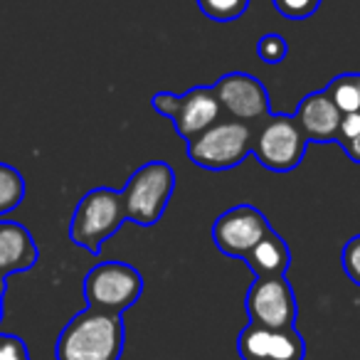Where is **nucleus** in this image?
Here are the masks:
<instances>
[{"mask_svg": "<svg viewBox=\"0 0 360 360\" xmlns=\"http://www.w3.org/2000/svg\"><path fill=\"white\" fill-rule=\"evenodd\" d=\"M289 55V42L279 35V32H266L257 42V57L264 65H281Z\"/></svg>", "mask_w": 360, "mask_h": 360, "instance_id": "6ab92c4d", "label": "nucleus"}, {"mask_svg": "<svg viewBox=\"0 0 360 360\" xmlns=\"http://www.w3.org/2000/svg\"><path fill=\"white\" fill-rule=\"evenodd\" d=\"M40 262V247L32 232L20 222L0 220V279L27 271Z\"/></svg>", "mask_w": 360, "mask_h": 360, "instance_id": "ddd939ff", "label": "nucleus"}, {"mask_svg": "<svg viewBox=\"0 0 360 360\" xmlns=\"http://www.w3.org/2000/svg\"><path fill=\"white\" fill-rule=\"evenodd\" d=\"M245 309L250 323L266 326V328H291L296 326L299 304L286 276L274 279H255L247 289Z\"/></svg>", "mask_w": 360, "mask_h": 360, "instance_id": "0eeeda50", "label": "nucleus"}, {"mask_svg": "<svg viewBox=\"0 0 360 360\" xmlns=\"http://www.w3.org/2000/svg\"><path fill=\"white\" fill-rule=\"evenodd\" d=\"M271 3H274V11L286 20H306L316 15L321 8V0H271Z\"/></svg>", "mask_w": 360, "mask_h": 360, "instance_id": "aec40b11", "label": "nucleus"}, {"mask_svg": "<svg viewBox=\"0 0 360 360\" xmlns=\"http://www.w3.org/2000/svg\"><path fill=\"white\" fill-rule=\"evenodd\" d=\"M25 200V175L11 163H0V215L18 210Z\"/></svg>", "mask_w": 360, "mask_h": 360, "instance_id": "dca6fc26", "label": "nucleus"}, {"mask_svg": "<svg viewBox=\"0 0 360 360\" xmlns=\"http://www.w3.org/2000/svg\"><path fill=\"white\" fill-rule=\"evenodd\" d=\"M215 91L220 96L222 111L227 114V119L257 126L271 114L269 91L250 72H227L215 82Z\"/></svg>", "mask_w": 360, "mask_h": 360, "instance_id": "1a4fd4ad", "label": "nucleus"}, {"mask_svg": "<svg viewBox=\"0 0 360 360\" xmlns=\"http://www.w3.org/2000/svg\"><path fill=\"white\" fill-rule=\"evenodd\" d=\"M124 345V319L86 306L62 328L55 343V360H121Z\"/></svg>", "mask_w": 360, "mask_h": 360, "instance_id": "f257e3e1", "label": "nucleus"}, {"mask_svg": "<svg viewBox=\"0 0 360 360\" xmlns=\"http://www.w3.org/2000/svg\"><path fill=\"white\" fill-rule=\"evenodd\" d=\"M175 191V173L165 160H150L136 168L126 180L124 202L129 222L139 227H153L163 220Z\"/></svg>", "mask_w": 360, "mask_h": 360, "instance_id": "20e7f679", "label": "nucleus"}, {"mask_svg": "<svg viewBox=\"0 0 360 360\" xmlns=\"http://www.w3.org/2000/svg\"><path fill=\"white\" fill-rule=\"evenodd\" d=\"M306 148H309V139L301 131L296 116L269 114L257 124L252 153L262 168L271 173H289L301 165Z\"/></svg>", "mask_w": 360, "mask_h": 360, "instance_id": "39448f33", "label": "nucleus"}, {"mask_svg": "<svg viewBox=\"0 0 360 360\" xmlns=\"http://www.w3.org/2000/svg\"><path fill=\"white\" fill-rule=\"evenodd\" d=\"M242 262L252 269L255 279L286 276V271H289V266H291V250L284 242V237L271 227V230L247 252Z\"/></svg>", "mask_w": 360, "mask_h": 360, "instance_id": "4468645a", "label": "nucleus"}, {"mask_svg": "<svg viewBox=\"0 0 360 360\" xmlns=\"http://www.w3.org/2000/svg\"><path fill=\"white\" fill-rule=\"evenodd\" d=\"M222 119V104L215 91V84L191 86L186 94H180V109L170 121L183 141H191L207 131L212 124Z\"/></svg>", "mask_w": 360, "mask_h": 360, "instance_id": "9b49d317", "label": "nucleus"}, {"mask_svg": "<svg viewBox=\"0 0 360 360\" xmlns=\"http://www.w3.org/2000/svg\"><path fill=\"white\" fill-rule=\"evenodd\" d=\"M143 294V274L126 262H99L84 276V299L91 309L124 314Z\"/></svg>", "mask_w": 360, "mask_h": 360, "instance_id": "423d86ee", "label": "nucleus"}, {"mask_svg": "<svg viewBox=\"0 0 360 360\" xmlns=\"http://www.w3.org/2000/svg\"><path fill=\"white\" fill-rule=\"evenodd\" d=\"M271 230L266 215L255 205H235L212 222V242L217 252L232 259H245V255Z\"/></svg>", "mask_w": 360, "mask_h": 360, "instance_id": "6e6552de", "label": "nucleus"}, {"mask_svg": "<svg viewBox=\"0 0 360 360\" xmlns=\"http://www.w3.org/2000/svg\"><path fill=\"white\" fill-rule=\"evenodd\" d=\"M340 264H343V271L348 274V279L360 286V235L350 237L345 242L343 252H340Z\"/></svg>", "mask_w": 360, "mask_h": 360, "instance_id": "412c9836", "label": "nucleus"}, {"mask_svg": "<svg viewBox=\"0 0 360 360\" xmlns=\"http://www.w3.org/2000/svg\"><path fill=\"white\" fill-rule=\"evenodd\" d=\"M0 360H30L27 345L22 338L11 333H0Z\"/></svg>", "mask_w": 360, "mask_h": 360, "instance_id": "4be33fe9", "label": "nucleus"}, {"mask_svg": "<svg viewBox=\"0 0 360 360\" xmlns=\"http://www.w3.org/2000/svg\"><path fill=\"white\" fill-rule=\"evenodd\" d=\"M296 121L309 139V143H338L343 114L333 104L326 89L311 91L296 106Z\"/></svg>", "mask_w": 360, "mask_h": 360, "instance_id": "f8f14e48", "label": "nucleus"}, {"mask_svg": "<svg viewBox=\"0 0 360 360\" xmlns=\"http://www.w3.org/2000/svg\"><path fill=\"white\" fill-rule=\"evenodd\" d=\"M6 291H8V279H0V321H3V304H6Z\"/></svg>", "mask_w": 360, "mask_h": 360, "instance_id": "b1692460", "label": "nucleus"}, {"mask_svg": "<svg viewBox=\"0 0 360 360\" xmlns=\"http://www.w3.org/2000/svg\"><path fill=\"white\" fill-rule=\"evenodd\" d=\"M255 124L237 119H220L200 136L186 141L188 158L202 170H232L255 148Z\"/></svg>", "mask_w": 360, "mask_h": 360, "instance_id": "7ed1b4c3", "label": "nucleus"}, {"mask_svg": "<svg viewBox=\"0 0 360 360\" xmlns=\"http://www.w3.org/2000/svg\"><path fill=\"white\" fill-rule=\"evenodd\" d=\"M150 106H153V111H158L160 116L173 121L180 109V94H173V91H155V94L150 96Z\"/></svg>", "mask_w": 360, "mask_h": 360, "instance_id": "5701e85b", "label": "nucleus"}, {"mask_svg": "<svg viewBox=\"0 0 360 360\" xmlns=\"http://www.w3.org/2000/svg\"><path fill=\"white\" fill-rule=\"evenodd\" d=\"M129 222L124 193L114 188H91L77 202L70 220V242L99 257L101 247Z\"/></svg>", "mask_w": 360, "mask_h": 360, "instance_id": "f03ea898", "label": "nucleus"}, {"mask_svg": "<svg viewBox=\"0 0 360 360\" xmlns=\"http://www.w3.org/2000/svg\"><path fill=\"white\" fill-rule=\"evenodd\" d=\"M338 146L353 163L360 165V114H345L340 124Z\"/></svg>", "mask_w": 360, "mask_h": 360, "instance_id": "a211bd4d", "label": "nucleus"}, {"mask_svg": "<svg viewBox=\"0 0 360 360\" xmlns=\"http://www.w3.org/2000/svg\"><path fill=\"white\" fill-rule=\"evenodd\" d=\"M198 8L207 20L235 22L247 13L250 0H198Z\"/></svg>", "mask_w": 360, "mask_h": 360, "instance_id": "f3484780", "label": "nucleus"}, {"mask_svg": "<svg viewBox=\"0 0 360 360\" xmlns=\"http://www.w3.org/2000/svg\"><path fill=\"white\" fill-rule=\"evenodd\" d=\"M237 353L242 360H304L306 340L291 328H266L247 323L237 335Z\"/></svg>", "mask_w": 360, "mask_h": 360, "instance_id": "9d476101", "label": "nucleus"}, {"mask_svg": "<svg viewBox=\"0 0 360 360\" xmlns=\"http://www.w3.org/2000/svg\"><path fill=\"white\" fill-rule=\"evenodd\" d=\"M326 91L343 116L360 114V72H345V75L333 77Z\"/></svg>", "mask_w": 360, "mask_h": 360, "instance_id": "2eb2a0df", "label": "nucleus"}]
</instances>
